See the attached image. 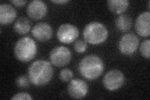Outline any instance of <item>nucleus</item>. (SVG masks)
Returning a JSON list of instances; mask_svg holds the SVG:
<instances>
[{"instance_id": "nucleus-19", "label": "nucleus", "mask_w": 150, "mask_h": 100, "mask_svg": "<svg viewBox=\"0 0 150 100\" xmlns=\"http://www.w3.org/2000/svg\"><path fill=\"white\" fill-rule=\"evenodd\" d=\"M30 80L28 78V77H26L25 75L20 76L17 78L16 79V84L18 88H26L30 85Z\"/></svg>"}, {"instance_id": "nucleus-1", "label": "nucleus", "mask_w": 150, "mask_h": 100, "mask_svg": "<svg viewBox=\"0 0 150 100\" xmlns=\"http://www.w3.org/2000/svg\"><path fill=\"white\" fill-rule=\"evenodd\" d=\"M54 70L50 62L37 60L30 65L28 70V77L35 87H41L48 84L53 78Z\"/></svg>"}, {"instance_id": "nucleus-16", "label": "nucleus", "mask_w": 150, "mask_h": 100, "mask_svg": "<svg viewBox=\"0 0 150 100\" xmlns=\"http://www.w3.org/2000/svg\"><path fill=\"white\" fill-rule=\"evenodd\" d=\"M132 18L128 15L121 14L116 18L115 25L117 29L121 32H127L132 26Z\"/></svg>"}, {"instance_id": "nucleus-11", "label": "nucleus", "mask_w": 150, "mask_h": 100, "mask_svg": "<svg viewBox=\"0 0 150 100\" xmlns=\"http://www.w3.org/2000/svg\"><path fill=\"white\" fill-rule=\"evenodd\" d=\"M31 34L36 40L40 42H46L52 38L53 29L50 24L40 22L32 28Z\"/></svg>"}, {"instance_id": "nucleus-2", "label": "nucleus", "mask_w": 150, "mask_h": 100, "mask_svg": "<svg viewBox=\"0 0 150 100\" xmlns=\"http://www.w3.org/2000/svg\"><path fill=\"white\" fill-rule=\"evenodd\" d=\"M105 70V64L102 59L97 55L86 56L78 65V71L83 78L94 80L99 78Z\"/></svg>"}, {"instance_id": "nucleus-17", "label": "nucleus", "mask_w": 150, "mask_h": 100, "mask_svg": "<svg viewBox=\"0 0 150 100\" xmlns=\"http://www.w3.org/2000/svg\"><path fill=\"white\" fill-rule=\"evenodd\" d=\"M150 40L147 39L144 40L140 45L139 51L144 58L149 59L150 57Z\"/></svg>"}, {"instance_id": "nucleus-23", "label": "nucleus", "mask_w": 150, "mask_h": 100, "mask_svg": "<svg viewBox=\"0 0 150 100\" xmlns=\"http://www.w3.org/2000/svg\"><path fill=\"white\" fill-rule=\"evenodd\" d=\"M51 2L54 3V4H66L69 2L68 0H53L51 1Z\"/></svg>"}, {"instance_id": "nucleus-18", "label": "nucleus", "mask_w": 150, "mask_h": 100, "mask_svg": "<svg viewBox=\"0 0 150 100\" xmlns=\"http://www.w3.org/2000/svg\"><path fill=\"white\" fill-rule=\"evenodd\" d=\"M73 77V71L69 68H64L60 71L59 78L63 82H69Z\"/></svg>"}, {"instance_id": "nucleus-9", "label": "nucleus", "mask_w": 150, "mask_h": 100, "mask_svg": "<svg viewBox=\"0 0 150 100\" xmlns=\"http://www.w3.org/2000/svg\"><path fill=\"white\" fill-rule=\"evenodd\" d=\"M88 89L87 83L79 78L71 79L67 87L69 96L76 99H81L85 97L88 93Z\"/></svg>"}, {"instance_id": "nucleus-5", "label": "nucleus", "mask_w": 150, "mask_h": 100, "mask_svg": "<svg viewBox=\"0 0 150 100\" xmlns=\"http://www.w3.org/2000/svg\"><path fill=\"white\" fill-rule=\"evenodd\" d=\"M49 58L50 63L56 67H63L71 62L72 54L67 47L56 46L51 51Z\"/></svg>"}, {"instance_id": "nucleus-10", "label": "nucleus", "mask_w": 150, "mask_h": 100, "mask_svg": "<svg viewBox=\"0 0 150 100\" xmlns=\"http://www.w3.org/2000/svg\"><path fill=\"white\" fill-rule=\"evenodd\" d=\"M48 12V6L46 4L41 0H33L27 6L26 13L31 19L39 20L43 18Z\"/></svg>"}, {"instance_id": "nucleus-22", "label": "nucleus", "mask_w": 150, "mask_h": 100, "mask_svg": "<svg viewBox=\"0 0 150 100\" xmlns=\"http://www.w3.org/2000/svg\"><path fill=\"white\" fill-rule=\"evenodd\" d=\"M10 2L15 6L22 7L25 5L27 1H26V0H13V1H11Z\"/></svg>"}, {"instance_id": "nucleus-24", "label": "nucleus", "mask_w": 150, "mask_h": 100, "mask_svg": "<svg viewBox=\"0 0 150 100\" xmlns=\"http://www.w3.org/2000/svg\"><path fill=\"white\" fill-rule=\"evenodd\" d=\"M149 3H150V1H148V9H149Z\"/></svg>"}, {"instance_id": "nucleus-8", "label": "nucleus", "mask_w": 150, "mask_h": 100, "mask_svg": "<svg viewBox=\"0 0 150 100\" xmlns=\"http://www.w3.org/2000/svg\"><path fill=\"white\" fill-rule=\"evenodd\" d=\"M79 33L76 26L70 23H64L59 26L56 32V36L61 43L69 44L77 39Z\"/></svg>"}, {"instance_id": "nucleus-12", "label": "nucleus", "mask_w": 150, "mask_h": 100, "mask_svg": "<svg viewBox=\"0 0 150 100\" xmlns=\"http://www.w3.org/2000/svg\"><path fill=\"white\" fill-rule=\"evenodd\" d=\"M150 13L145 11L138 15L135 21V30L142 37L146 38L150 35Z\"/></svg>"}, {"instance_id": "nucleus-7", "label": "nucleus", "mask_w": 150, "mask_h": 100, "mask_svg": "<svg viewBox=\"0 0 150 100\" xmlns=\"http://www.w3.org/2000/svg\"><path fill=\"white\" fill-rule=\"evenodd\" d=\"M139 44L138 36L133 33H128L121 36L118 43V49L121 54L131 56L138 50Z\"/></svg>"}, {"instance_id": "nucleus-3", "label": "nucleus", "mask_w": 150, "mask_h": 100, "mask_svg": "<svg viewBox=\"0 0 150 100\" xmlns=\"http://www.w3.org/2000/svg\"><path fill=\"white\" fill-rule=\"evenodd\" d=\"M38 47L35 41L29 36L19 39L14 48V53L17 60L23 63H27L35 58Z\"/></svg>"}, {"instance_id": "nucleus-6", "label": "nucleus", "mask_w": 150, "mask_h": 100, "mask_svg": "<svg viewBox=\"0 0 150 100\" xmlns=\"http://www.w3.org/2000/svg\"><path fill=\"white\" fill-rule=\"evenodd\" d=\"M125 82V75L118 70L108 71L103 77V84L108 91H115L122 87Z\"/></svg>"}, {"instance_id": "nucleus-20", "label": "nucleus", "mask_w": 150, "mask_h": 100, "mask_svg": "<svg viewBox=\"0 0 150 100\" xmlns=\"http://www.w3.org/2000/svg\"><path fill=\"white\" fill-rule=\"evenodd\" d=\"M74 49L78 53H83L86 51L87 44L85 41L78 40L74 43Z\"/></svg>"}, {"instance_id": "nucleus-13", "label": "nucleus", "mask_w": 150, "mask_h": 100, "mask_svg": "<svg viewBox=\"0 0 150 100\" xmlns=\"http://www.w3.org/2000/svg\"><path fill=\"white\" fill-rule=\"evenodd\" d=\"M17 16L16 9L11 5L3 3L0 5V23L2 25H8L15 20Z\"/></svg>"}, {"instance_id": "nucleus-21", "label": "nucleus", "mask_w": 150, "mask_h": 100, "mask_svg": "<svg viewBox=\"0 0 150 100\" xmlns=\"http://www.w3.org/2000/svg\"><path fill=\"white\" fill-rule=\"evenodd\" d=\"M12 100H31L33 98L31 95L26 92L18 93L13 95V96L11 98Z\"/></svg>"}, {"instance_id": "nucleus-4", "label": "nucleus", "mask_w": 150, "mask_h": 100, "mask_svg": "<svg viewBox=\"0 0 150 100\" xmlns=\"http://www.w3.org/2000/svg\"><path fill=\"white\" fill-rule=\"evenodd\" d=\"M83 35L86 43L97 45L104 43L108 36V30L105 25L98 21L89 23L84 27Z\"/></svg>"}, {"instance_id": "nucleus-14", "label": "nucleus", "mask_w": 150, "mask_h": 100, "mask_svg": "<svg viewBox=\"0 0 150 100\" xmlns=\"http://www.w3.org/2000/svg\"><path fill=\"white\" fill-rule=\"evenodd\" d=\"M129 2L128 0H109L107 5L110 10L116 15H121L128 9Z\"/></svg>"}, {"instance_id": "nucleus-15", "label": "nucleus", "mask_w": 150, "mask_h": 100, "mask_svg": "<svg viewBox=\"0 0 150 100\" xmlns=\"http://www.w3.org/2000/svg\"><path fill=\"white\" fill-rule=\"evenodd\" d=\"M31 23L26 17H20L16 20L13 25L15 31L20 35H24L29 33L31 30Z\"/></svg>"}]
</instances>
